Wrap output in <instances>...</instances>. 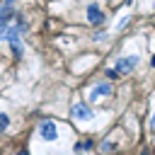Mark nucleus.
Instances as JSON below:
<instances>
[{"mask_svg": "<svg viewBox=\"0 0 155 155\" xmlns=\"http://www.w3.org/2000/svg\"><path fill=\"white\" fill-rule=\"evenodd\" d=\"M107 94H111V85H109V82H99V85H94V87H92L90 99H92V102H99V99H102V97H107Z\"/></svg>", "mask_w": 155, "mask_h": 155, "instance_id": "nucleus-5", "label": "nucleus"}, {"mask_svg": "<svg viewBox=\"0 0 155 155\" xmlns=\"http://www.w3.org/2000/svg\"><path fill=\"white\" fill-rule=\"evenodd\" d=\"M12 44V53H15V58H22V53H24V48L19 46V41H10Z\"/></svg>", "mask_w": 155, "mask_h": 155, "instance_id": "nucleus-7", "label": "nucleus"}, {"mask_svg": "<svg viewBox=\"0 0 155 155\" xmlns=\"http://www.w3.org/2000/svg\"><path fill=\"white\" fill-rule=\"evenodd\" d=\"M104 36H107V34H104V31H97V34H94V36H92V39H94V41H102V39H104Z\"/></svg>", "mask_w": 155, "mask_h": 155, "instance_id": "nucleus-10", "label": "nucleus"}, {"mask_svg": "<svg viewBox=\"0 0 155 155\" xmlns=\"http://www.w3.org/2000/svg\"><path fill=\"white\" fill-rule=\"evenodd\" d=\"M39 136H41L44 140H56V138H58V126H56V121H51V119L41 121V124H39Z\"/></svg>", "mask_w": 155, "mask_h": 155, "instance_id": "nucleus-1", "label": "nucleus"}, {"mask_svg": "<svg viewBox=\"0 0 155 155\" xmlns=\"http://www.w3.org/2000/svg\"><path fill=\"white\" fill-rule=\"evenodd\" d=\"M73 148H75L78 153H80V150H90V148H92V140H82V143H75Z\"/></svg>", "mask_w": 155, "mask_h": 155, "instance_id": "nucleus-8", "label": "nucleus"}, {"mask_svg": "<svg viewBox=\"0 0 155 155\" xmlns=\"http://www.w3.org/2000/svg\"><path fill=\"white\" fill-rule=\"evenodd\" d=\"M153 7H155V2H153Z\"/></svg>", "mask_w": 155, "mask_h": 155, "instance_id": "nucleus-13", "label": "nucleus"}, {"mask_svg": "<svg viewBox=\"0 0 155 155\" xmlns=\"http://www.w3.org/2000/svg\"><path fill=\"white\" fill-rule=\"evenodd\" d=\"M7 126H10V119H7V114H0V128L5 131Z\"/></svg>", "mask_w": 155, "mask_h": 155, "instance_id": "nucleus-9", "label": "nucleus"}, {"mask_svg": "<svg viewBox=\"0 0 155 155\" xmlns=\"http://www.w3.org/2000/svg\"><path fill=\"white\" fill-rule=\"evenodd\" d=\"M70 116H75L78 121H90L94 114H92V109H90L85 102H78V104H73V109H70Z\"/></svg>", "mask_w": 155, "mask_h": 155, "instance_id": "nucleus-2", "label": "nucleus"}, {"mask_svg": "<svg viewBox=\"0 0 155 155\" xmlns=\"http://www.w3.org/2000/svg\"><path fill=\"white\" fill-rule=\"evenodd\" d=\"M87 19H90V24H102V22H104V12L99 10L97 2H92V5L87 7Z\"/></svg>", "mask_w": 155, "mask_h": 155, "instance_id": "nucleus-6", "label": "nucleus"}, {"mask_svg": "<svg viewBox=\"0 0 155 155\" xmlns=\"http://www.w3.org/2000/svg\"><path fill=\"white\" fill-rule=\"evenodd\" d=\"M114 148H116L114 143H102V150H114Z\"/></svg>", "mask_w": 155, "mask_h": 155, "instance_id": "nucleus-11", "label": "nucleus"}, {"mask_svg": "<svg viewBox=\"0 0 155 155\" xmlns=\"http://www.w3.org/2000/svg\"><path fill=\"white\" fill-rule=\"evenodd\" d=\"M12 15H15V0H5V5H2V15H0V29L10 27Z\"/></svg>", "mask_w": 155, "mask_h": 155, "instance_id": "nucleus-3", "label": "nucleus"}, {"mask_svg": "<svg viewBox=\"0 0 155 155\" xmlns=\"http://www.w3.org/2000/svg\"><path fill=\"white\" fill-rule=\"evenodd\" d=\"M136 65H138V56H126V58H119L116 61V70L119 73H131Z\"/></svg>", "mask_w": 155, "mask_h": 155, "instance_id": "nucleus-4", "label": "nucleus"}, {"mask_svg": "<svg viewBox=\"0 0 155 155\" xmlns=\"http://www.w3.org/2000/svg\"><path fill=\"white\" fill-rule=\"evenodd\" d=\"M150 128L155 131V114H153V119H150Z\"/></svg>", "mask_w": 155, "mask_h": 155, "instance_id": "nucleus-12", "label": "nucleus"}]
</instances>
